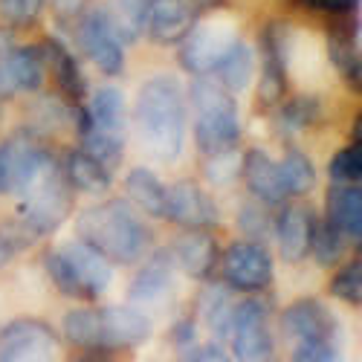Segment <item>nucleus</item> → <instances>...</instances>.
Listing matches in <instances>:
<instances>
[{"label": "nucleus", "mask_w": 362, "mask_h": 362, "mask_svg": "<svg viewBox=\"0 0 362 362\" xmlns=\"http://www.w3.org/2000/svg\"><path fill=\"white\" fill-rule=\"evenodd\" d=\"M261 81H258V99L264 107L281 105L287 93V23H267L261 35Z\"/></svg>", "instance_id": "12"}, {"label": "nucleus", "mask_w": 362, "mask_h": 362, "mask_svg": "<svg viewBox=\"0 0 362 362\" xmlns=\"http://www.w3.org/2000/svg\"><path fill=\"white\" fill-rule=\"evenodd\" d=\"M197 15L194 0H154L145 29L154 44H180Z\"/></svg>", "instance_id": "17"}, {"label": "nucleus", "mask_w": 362, "mask_h": 362, "mask_svg": "<svg viewBox=\"0 0 362 362\" xmlns=\"http://www.w3.org/2000/svg\"><path fill=\"white\" fill-rule=\"evenodd\" d=\"M0 362H55V334L38 319H21L0 334Z\"/></svg>", "instance_id": "11"}, {"label": "nucleus", "mask_w": 362, "mask_h": 362, "mask_svg": "<svg viewBox=\"0 0 362 362\" xmlns=\"http://www.w3.org/2000/svg\"><path fill=\"white\" fill-rule=\"evenodd\" d=\"M87 110V131H105V134H119L125 131V96L116 87H99L96 96L90 99Z\"/></svg>", "instance_id": "24"}, {"label": "nucleus", "mask_w": 362, "mask_h": 362, "mask_svg": "<svg viewBox=\"0 0 362 362\" xmlns=\"http://www.w3.org/2000/svg\"><path fill=\"white\" fill-rule=\"evenodd\" d=\"M62 327H64V337H67L70 345L84 348V351H105L99 310H90V308L70 310L64 316V325Z\"/></svg>", "instance_id": "29"}, {"label": "nucleus", "mask_w": 362, "mask_h": 362, "mask_svg": "<svg viewBox=\"0 0 362 362\" xmlns=\"http://www.w3.org/2000/svg\"><path fill=\"white\" fill-rule=\"evenodd\" d=\"M327 52H330V62L334 67L342 73V78L356 90L359 87V52H356V29H351V23H337L330 29V38H327Z\"/></svg>", "instance_id": "26"}, {"label": "nucleus", "mask_w": 362, "mask_h": 362, "mask_svg": "<svg viewBox=\"0 0 362 362\" xmlns=\"http://www.w3.org/2000/svg\"><path fill=\"white\" fill-rule=\"evenodd\" d=\"M125 192L128 197L151 218H165V186L160 183V177L148 168H134L125 177Z\"/></svg>", "instance_id": "27"}, {"label": "nucleus", "mask_w": 362, "mask_h": 362, "mask_svg": "<svg viewBox=\"0 0 362 362\" xmlns=\"http://www.w3.org/2000/svg\"><path fill=\"white\" fill-rule=\"evenodd\" d=\"M44 269L52 279V284L64 296L73 298H96L107 290L113 269L105 255H99L84 240H70V244L58 247L44 255Z\"/></svg>", "instance_id": "5"}, {"label": "nucleus", "mask_w": 362, "mask_h": 362, "mask_svg": "<svg viewBox=\"0 0 362 362\" xmlns=\"http://www.w3.org/2000/svg\"><path fill=\"white\" fill-rule=\"evenodd\" d=\"M293 362H339L334 339H301L296 342Z\"/></svg>", "instance_id": "39"}, {"label": "nucleus", "mask_w": 362, "mask_h": 362, "mask_svg": "<svg viewBox=\"0 0 362 362\" xmlns=\"http://www.w3.org/2000/svg\"><path fill=\"white\" fill-rule=\"evenodd\" d=\"M44 55L41 47H12L0 55V99L18 93H35L44 84Z\"/></svg>", "instance_id": "14"}, {"label": "nucleus", "mask_w": 362, "mask_h": 362, "mask_svg": "<svg viewBox=\"0 0 362 362\" xmlns=\"http://www.w3.org/2000/svg\"><path fill=\"white\" fill-rule=\"evenodd\" d=\"M240 174L247 180V189L255 200L267 203V206H279L284 203L290 194L281 183V171L279 163L261 148H250L244 154V163H240Z\"/></svg>", "instance_id": "18"}, {"label": "nucleus", "mask_w": 362, "mask_h": 362, "mask_svg": "<svg viewBox=\"0 0 362 362\" xmlns=\"http://www.w3.org/2000/svg\"><path fill=\"white\" fill-rule=\"evenodd\" d=\"M47 163H52L49 151L33 134H15L0 142V194H21Z\"/></svg>", "instance_id": "9"}, {"label": "nucleus", "mask_w": 362, "mask_h": 362, "mask_svg": "<svg viewBox=\"0 0 362 362\" xmlns=\"http://www.w3.org/2000/svg\"><path fill=\"white\" fill-rule=\"evenodd\" d=\"M136 134L151 157L171 163L186 142V93L174 76H154L136 96Z\"/></svg>", "instance_id": "1"}, {"label": "nucleus", "mask_w": 362, "mask_h": 362, "mask_svg": "<svg viewBox=\"0 0 362 362\" xmlns=\"http://www.w3.org/2000/svg\"><path fill=\"white\" fill-rule=\"evenodd\" d=\"M345 247H348V238L330 223V221H322L313 226V240H310V252L316 258L319 267H334L342 261L345 255Z\"/></svg>", "instance_id": "32"}, {"label": "nucleus", "mask_w": 362, "mask_h": 362, "mask_svg": "<svg viewBox=\"0 0 362 362\" xmlns=\"http://www.w3.org/2000/svg\"><path fill=\"white\" fill-rule=\"evenodd\" d=\"M189 102L194 110V142L203 154L215 157L235 151L240 142V119L232 90L200 76L189 87Z\"/></svg>", "instance_id": "3"}, {"label": "nucleus", "mask_w": 362, "mask_h": 362, "mask_svg": "<svg viewBox=\"0 0 362 362\" xmlns=\"http://www.w3.org/2000/svg\"><path fill=\"white\" fill-rule=\"evenodd\" d=\"M78 240L113 264H136L154 240V232L131 209L128 200H105L76 218Z\"/></svg>", "instance_id": "2"}, {"label": "nucleus", "mask_w": 362, "mask_h": 362, "mask_svg": "<svg viewBox=\"0 0 362 362\" xmlns=\"http://www.w3.org/2000/svg\"><path fill=\"white\" fill-rule=\"evenodd\" d=\"M81 151H87L90 157H96L105 168H116L122 163L125 154V142L119 134H105V131H84L81 134Z\"/></svg>", "instance_id": "33"}, {"label": "nucleus", "mask_w": 362, "mask_h": 362, "mask_svg": "<svg viewBox=\"0 0 362 362\" xmlns=\"http://www.w3.org/2000/svg\"><path fill=\"white\" fill-rule=\"evenodd\" d=\"M18 223L33 235L44 238L52 235L73 212V186L67 183L64 171L52 163L41 168V174L21 192V209Z\"/></svg>", "instance_id": "4"}, {"label": "nucleus", "mask_w": 362, "mask_h": 362, "mask_svg": "<svg viewBox=\"0 0 362 362\" xmlns=\"http://www.w3.org/2000/svg\"><path fill=\"white\" fill-rule=\"evenodd\" d=\"M232 296L226 287L221 284H212L206 287L203 296H200V313L206 319V325L215 330V337L221 339H229V316H232Z\"/></svg>", "instance_id": "31"}, {"label": "nucleus", "mask_w": 362, "mask_h": 362, "mask_svg": "<svg viewBox=\"0 0 362 362\" xmlns=\"http://www.w3.org/2000/svg\"><path fill=\"white\" fill-rule=\"evenodd\" d=\"M165 218L186 229H212L218 223V206L197 183L180 180L165 192Z\"/></svg>", "instance_id": "13"}, {"label": "nucleus", "mask_w": 362, "mask_h": 362, "mask_svg": "<svg viewBox=\"0 0 362 362\" xmlns=\"http://www.w3.org/2000/svg\"><path fill=\"white\" fill-rule=\"evenodd\" d=\"M41 55H44V64H49L58 87H62V93L70 102H81L87 93V84H84V76L78 70V62L73 58V52L58 38H47L41 44Z\"/></svg>", "instance_id": "23"}, {"label": "nucleus", "mask_w": 362, "mask_h": 362, "mask_svg": "<svg viewBox=\"0 0 362 362\" xmlns=\"http://www.w3.org/2000/svg\"><path fill=\"white\" fill-rule=\"evenodd\" d=\"M269 226H273V223H269L264 209H258V206H244V209H240V229L250 232L252 240H261L269 232Z\"/></svg>", "instance_id": "40"}, {"label": "nucleus", "mask_w": 362, "mask_h": 362, "mask_svg": "<svg viewBox=\"0 0 362 362\" xmlns=\"http://www.w3.org/2000/svg\"><path fill=\"white\" fill-rule=\"evenodd\" d=\"M151 4H154V0H119V18L110 15L119 38H122V41H134L142 33L145 23H148Z\"/></svg>", "instance_id": "35"}, {"label": "nucleus", "mask_w": 362, "mask_h": 362, "mask_svg": "<svg viewBox=\"0 0 362 362\" xmlns=\"http://www.w3.org/2000/svg\"><path fill=\"white\" fill-rule=\"evenodd\" d=\"M102 319V339L107 348H136L151 339V319L142 308H105L99 310Z\"/></svg>", "instance_id": "20"}, {"label": "nucleus", "mask_w": 362, "mask_h": 362, "mask_svg": "<svg viewBox=\"0 0 362 362\" xmlns=\"http://www.w3.org/2000/svg\"><path fill=\"white\" fill-rule=\"evenodd\" d=\"M330 293H334L339 301H345V305L359 308V301H362V261L359 258L348 261L334 276V281H330Z\"/></svg>", "instance_id": "36"}, {"label": "nucleus", "mask_w": 362, "mask_h": 362, "mask_svg": "<svg viewBox=\"0 0 362 362\" xmlns=\"http://www.w3.org/2000/svg\"><path fill=\"white\" fill-rule=\"evenodd\" d=\"M171 258L177 261V267L183 269L186 276H192L197 281H206L209 276L215 273L218 258H221L218 240L209 229H189L186 235H180L174 240Z\"/></svg>", "instance_id": "16"}, {"label": "nucleus", "mask_w": 362, "mask_h": 362, "mask_svg": "<svg viewBox=\"0 0 362 362\" xmlns=\"http://www.w3.org/2000/svg\"><path fill=\"white\" fill-rule=\"evenodd\" d=\"M327 174L334 183H359L362 180V148H359V142L337 151L334 160L327 165Z\"/></svg>", "instance_id": "37"}, {"label": "nucleus", "mask_w": 362, "mask_h": 362, "mask_svg": "<svg viewBox=\"0 0 362 362\" xmlns=\"http://www.w3.org/2000/svg\"><path fill=\"white\" fill-rule=\"evenodd\" d=\"M281 327L296 342H301V339H334L337 342V334H339L337 316L330 313L319 298L293 301V305L281 313Z\"/></svg>", "instance_id": "15"}, {"label": "nucleus", "mask_w": 362, "mask_h": 362, "mask_svg": "<svg viewBox=\"0 0 362 362\" xmlns=\"http://www.w3.org/2000/svg\"><path fill=\"white\" fill-rule=\"evenodd\" d=\"M322 119V102L316 96H298L279 110V125L284 131H305Z\"/></svg>", "instance_id": "34"}, {"label": "nucleus", "mask_w": 362, "mask_h": 362, "mask_svg": "<svg viewBox=\"0 0 362 362\" xmlns=\"http://www.w3.org/2000/svg\"><path fill=\"white\" fill-rule=\"evenodd\" d=\"M171 264H174V258L165 250L154 252L142 264V269L131 281V293H128L134 305H139V308L160 305V301L171 293Z\"/></svg>", "instance_id": "21"}, {"label": "nucleus", "mask_w": 362, "mask_h": 362, "mask_svg": "<svg viewBox=\"0 0 362 362\" xmlns=\"http://www.w3.org/2000/svg\"><path fill=\"white\" fill-rule=\"evenodd\" d=\"M218 261L223 284L238 293H261L273 284V255L261 240H235Z\"/></svg>", "instance_id": "8"}, {"label": "nucleus", "mask_w": 362, "mask_h": 362, "mask_svg": "<svg viewBox=\"0 0 362 362\" xmlns=\"http://www.w3.org/2000/svg\"><path fill=\"white\" fill-rule=\"evenodd\" d=\"M47 0H0V18L12 26H29L35 23Z\"/></svg>", "instance_id": "38"}, {"label": "nucleus", "mask_w": 362, "mask_h": 362, "mask_svg": "<svg viewBox=\"0 0 362 362\" xmlns=\"http://www.w3.org/2000/svg\"><path fill=\"white\" fill-rule=\"evenodd\" d=\"M235 171H238V165L232 160V151H226V154H215L206 165V177L212 180V183H226Z\"/></svg>", "instance_id": "41"}, {"label": "nucleus", "mask_w": 362, "mask_h": 362, "mask_svg": "<svg viewBox=\"0 0 362 362\" xmlns=\"http://www.w3.org/2000/svg\"><path fill=\"white\" fill-rule=\"evenodd\" d=\"M15 252H18V247H15V244H12V240L6 238V232H4V229H0V267H4V264H9Z\"/></svg>", "instance_id": "44"}, {"label": "nucleus", "mask_w": 362, "mask_h": 362, "mask_svg": "<svg viewBox=\"0 0 362 362\" xmlns=\"http://www.w3.org/2000/svg\"><path fill=\"white\" fill-rule=\"evenodd\" d=\"M81 362H96V359H81Z\"/></svg>", "instance_id": "45"}, {"label": "nucleus", "mask_w": 362, "mask_h": 362, "mask_svg": "<svg viewBox=\"0 0 362 362\" xmlns=\"http://www.w3.org/2000/svg\"><path fill=\"white\" fill-rule=\"evenodd\" d=\"M252 73H255V52L244 44V41H235L232 49L221 58V64L215 67V76L218 81L232 90V93H238V90H244L250 81H252Z\"/></svg>", "instance_id": "28"}, {"label": "nucleus", "mask_w": 362, "mask_h": 362, "mask_svg": "<svg viewBox=\"0 0 362 362\" xmlns=\"http://www.w3.org/2000/svg\"><path fill=\"white\" fill-rule=\"evenodd\" d=\"M229 339H232L235 362H279L276 339H273V330H269V316L258 298H247L232 305Z\"/></svg>", "instance_id": "7"}, {"label": "nucleus", "mask_w": 362, "mask_h": 362, "mask_svg": "<svg viewBox=\"0 0 362 362\" xmlns=\"http://www.w3.org/2000/svg\"><path fill=\"white\" fill-rule=\"evenodd\" d=\"M64 177H67V183L73 189L87 192V194H102V192L110 189V168H105L96 157H90L81 148L67 154Z\"/></svg>", "instance_id": "25"}, {"label": "nucleus", "mask_w": 362, "mask_h": 362, "mask_svg": "<svg viewBox=\"0 0 362 362\" xmlns=\"http://www.w3.org/2000/svg\"><path fill=\"white\" fill-rule=\"evenodd\" d=\"M189 362H235V359H232V354H226L218 342H209V345L192 351Z\"/></svg>", "instance_id": "43"}, {"label": "nucleus", "mask_w": 362, "mask_h": 362, "mask_svg": "<svg viewBox=\"0 0 362 362\" xmlns=\"http://www.w3.org/2000/svg\"><path fill=\"white\" fill-rule=\"evenodd\" d=\"M279 171H281V183L287 194H308L316 186V165L305 151L290 148L284 160L279 163Z\"/></svg>", "instance_id": "30"}, {"label": "nucleus", "mask_w": 362, "mask_h": 362, "mask_svg": "<svg viewBox=\"0 0 362 362\" xmlns=\"http://www.w3.org/2000/svg\"><path fill=\"white\" fill-rule=\"evenodd\" d=\"M316 218L308 206H287L276 221V240L279 252L287 264H301L310 255V240H313Z\"/></svg>", "instance_id": "19"}, {"label": "nucleus", "mask_w": 362, "mask_h": 362, "mask_svg": "<svg viewBox=\"0 0 362 362\" xmlns=\"http://www.w3.org/2000/svg\"><path fill=\"white\" fill-rule=\"evenodd\" d=\"M327 218L348 240L359 244L362 238V192L359 183H337L327 192Z\"/></svg>", "instance_id": "22"}, {"label": "nucleus", "mask_w": 362, "mask_h": 362, "mask_svg": "<svg viewBox=\"0 0 362 362\" xmlns=\"http://www.w3.org/2000/svg\"><path fill=\"white\" fill-rule=\"evenodd\" d=\"M313 12H325V15H351L356 9L359 0H298Z\"/></svg>", "instance_id": "42"}, {"label": "nucleus", "mask_w": 362, "mask_h": 362, "mask_svg": "<svg viewBox=\"0 0 362 362\" xmlns=\"http://www.w3.org/2000/svg\"><path fill=\"white\" fill-rule=\"evenodd\" d=\"M78 44L87 52V58L93 62L105 76H119L125 70V49L122 38H119L116 26L110 21V12L96 9L84 15L78 23Z\"/></svg>", "instance_id": "10"}, {"label": "nucleus", "mask_w": 362, "mask_h": 362, "mask_svg": "<svg viewBox=\"0 0 362 362\" xmlns=\"http://www.w3.org/2000/svg\"><path fill=\"white\" fill-rule=\"evenodd\" d=\"M238 41V21L226 9H206L194 18L192 29L180 41V64L194 76L215 73L221 58Z\"/></svg>", "instance_id": "6"}]
</instances>
